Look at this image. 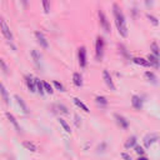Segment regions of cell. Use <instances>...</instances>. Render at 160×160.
<instances>
[{
	"label": "cell",
	"mask_w": 160,
	"mask_h": 160,
	"mask_svg": "<svg viewBox=\"0 0 160 160\" xmlns=\"http://www.w3.org/2000/svg\"><path fill=\"white\" fill-rule=\"evenodd\" d=\"M15 100H16L18 105L20 106V109L22 110V112H24V114H29V109H28V105L25 104L24 99H22L21 96H19V95H15Z\"/></svg>",
	"instance_id": "cell-13"
},
{
	"label": "cell",
	"mask_w": 160,
	"mask_h": 160,
	"mask_svg": "<svg viewBox=\"0 0 160 160\" xmlns=\"http://www.w3.org/2000/svg\"><path fill=\"white\" fill-rule=\"evenodd\" d=\"M148 19L152 22L154 26H158V25H159V21H158V19H156L155 16H152V15H148Z\"/></svg>",
	"instance_id": "cell-30"
},
{
	"label": "cell",
	"mask_w": 160,
	"mask_h": 160,
	"mask_svg": "<svg viewBox=\"0 0 160 160\" xmlns=\"http://www.w3.org/2000/svg\"><path fill=\"white\" fill-rule=\"evenodd\" d=\"M102 78H104L105 84H106L111 90H115L114 81H112V79H111V76H110V74H109V71H108V70H104V71H102Z\"/></svg>",
	"instance_id": "cell-8"
},
{
	"label": "cell",
	"mask_w": 160,
	"mask_h": 160,
	"mask_svg": "<svg viewBox=\"0 0 160 160\" xmlns=\"http://www.w3.org/2000/svg\"><path fill=\"white\" fill-rule=\"evenodd\" d=\"M35 36H36V40H38V42L40 44L41 48H44V49H48V48H49V42H48L45 35H44L41 31H36V32H35Z\"/></svg>",
	"instance_id": "cell-6"
},
{
	"label": "cell",
	"mask_w": 160,
	"mask_h": 160,
	"mask_svg": "<svg viewBox=\"0 0 160 160\" xmlns=\"http://www.w3.org/2000/svg\"><path fill=\"white\" fill-rule=\"evenodd\" d=\"M104 39L101 36H98L96 38V42H95V55H96V59L98 60H101L102 55H104Z\"/></svg>",
	"instance_id": "cell-2"
},
{
	"label": "cell",
	"mask_w": 160,
	"mask_h": 160,
	"mask_svg": "<svg viewBox=\"0 0 160 160\" xmlns=\"http://www.w3.org/2000/svg\"><path fill=\"white\" fill-rule=\"evenodd\" d=\"M22 146H24L25 149L30 150V151H36V150H38L36 145H35L34 142H31V141H22Z\"/></svg>",
	"instance_id": "cell-18"
},
{
	"label": "cell",
	"mask_w": 160,
	"mask_h": 160,
	"mask_svg": "<svg viewBox=\"0 0 160 160\" xmlns=\"http://www.w3.org/2000/svg\"><path fill=\"white\" fill-rule=\"evenodd\" d=\"M150 49H151V52L155 55V56H160V49H159V46H158V44L156 42H152L151 45H150Z\"/></svg>",
	"instance_id": "cell-23"
},
{
	"label": "cell",
	"mask_w": 160,
	"mask_h": 160,
	"mask_svg": "<svg viewBox=\"0 0 160 160\" xmlns=\"http://www.w3.org/2000/svg\"><path fill=\"white\" fill-rule=\"evenodd\" d=\"M58 108H59V110H60L62 114H69V111H68V109H66V106H65V105L59 104V105H58Z\"/></svg>",
	"instance_id": "cell-32"
},
{
	"label": "cell",
	"mask_w": 160,
	"mask_h": 160,
	"mask_svg": "<svg viewBox=\"0 0 160 160\" xmlns=\"http://www.w3.org/2000/svg\"><path fill=\"white\" fill-rule=\"evenodd\" d=\"M95 102H96L98 105H102V106L108 105V100H106V98H104V96H96V98H95Z\"/></svg>",
	"instance_id": "cell-24"
},
{
	"label": "cell",
	"mask_w": 160,
	"mask_h": 160,
	"mask_svg": "<svg viewBox=\"0 0 160 160\" xmlns=\"http://www.w3.org/2000/svg\"><path fill=\"white\" fill-rule=\"evenodd\" d=\"M0 94H1V96H2V100H4V102L6 104V105H9L10 104V98H9V92H8V90L5 89V86L0 82Z\"/></svg>",
	"instance_id": "cell-14"
},
{
	"label": "cell",
	"mask_w": 160,
	"mask_h": 160,
	"mask_svg": "<svg viewBox=\"0 0 160 160\" xmlns=\"http://www.w3.org/2000/svg\"><path fill=\"white\" fill-rule=\"evenodd\" d=\"M98 16H99V22H100V26L104 29V31H105V32H110V24H109V21H108L106 15L104 14V11H102V10H99Z\"/></svg>",
	"instance_id": "cell-3"
},
{
	"label": "cell",
	"mask_w": 160,
	"mask_h": 160,
	"mask_svg": "<svg viewBox=\"0 0 160 160\" xmlns=\"http://www.w3.org/2000/svg\"><path fill=\"white\" fill-rule=\"evenodd\" d=\"M152 1H154V0H144V2H145V5H146L148 8H150V6L152 5Z\"/></svg>",
	"instance_id": "cell-35"
},
{
	"label": "cell",
	"mask_w": 160,
	"mask_h": 160,
	"mask_svg": "<svg viewBox=\"0 0 160 160\" xmlns=\"http://www.w3.org/2000/svg\"><path fill=\"white\" fill-rule=\"evenodd\" d=\"M131 105L135 110H140L142 108V101H141V98L138 96V95H132L131 98Z\"/></svg>",
	"instance_id": "cell-11"
},
{
	"label": "cell",
	"mask_w": 160,
	"mask_h": 160,
	"mask_svg": "<svg viewBox=\"0 0 160 160\" xmlns=\"http://www.w3.org/2000/svg\"><path fill=\"white\" fill-rule=\"evenodd\" d=\"M112 12H114L115 24H116L119 34L122 38H126L128 36V28H126V24H125V18H124V14H122V11H121V9L118 4L112 5Z\"/></svg>",
	"instance_id": "cell-1"
},
{
	"label": "cell",
	"mask_w": 160,
	"mask_h": 160,
	"mask_svg": "<svg viewBox=\"0 0 160 160\" xmlns=\"http://www.w3.org/2000/svg\"><path fill=\"white\" fill-rule=\"evenodd\" d=\"M121 156H122V159H125V160H131V158H130L126 152H122V154H121Z\"/></svg>",
	"instance_id": "cell-36"
},
{
	"label": "cell",
	"mask_w": 160,
	"mask_h": 160,
	"mask_svg": "<svg viewBox=\"0 0 160 160\" xmlns=\"http://www.w3.org/2000/svg\"><path fill=\"white\" fill-rule=\"evenodd\" d=\"M132 61H134L135 64H138V65H141V66H150L149 61L145 60V59H142V58H134Z\"/></svg>",
	"instance_id": "cell-20"
},
{
	"label": "cell",
	"mask_w": 160,
	"mask_h": 160,
	"mask_svg": "<svg viewBox=\"0 0 160 160\" xmlns=\"http://www.w3.org/2000/svg\"><path fill=\"white\" fill-rule=\"evenodd\" d=\"M59 122H60V125L62 126V129H64L66 132H69V134L71 132V130H70V126L68 125V122H66L64 119H61V118H60V119H59Z\"/></svg>",
	"instance_id": "cell-25"
},
{
	"label": "cell",
	"mask_w": 160,
	"mask_h": 160,
	"mask_svg": "<svg viewBox=\"0 0 160 160\" xmlns=\"http://www.w3.org/2000/svg\"><path fill=\"white\" fill-rule=\"evenodd\" d=\"M6 115V118H8V120L12 124V126L15 128V130H16V132H21V128H20V125H19V122L16 121V119H15V116L12 115V114H10V112H6L5 114Z\"/></svg>",
	"instance_id": "cell-12"
},
{
	"label": "cell",
	"mask_w": 160,
	"mask_h": 160,
	"mask_svg": "<svg viewBox=\"0 0 160 160\" xmlns=\"http://www.w3.org/2000/svg\"><path fill=\"white\" fill-rule=\"evenodd\" d=\"M75 124H76V126L80 125V124H79V116H78V115H75Z\"/></svg>",
	"instance_id": "cell-37"
},
{
	"label": "cell",
	"mask_w": 160,
	"mask_h": 160,
	"mask_svg": "<svg viewBox=\"0 0 160 160\" xmlns=\"http://www.w3.org/2000/svg\"><path fill=\"white\" fill-rule=\"evenodd\" d=\"M35 86H36V91H38L40 95H44V94H45L44 85H42V82H41L39 79H35Z\"/></svg>",
	"instance_id": "cell-17"
},
{
	"label": "cell",
	"mask_w": 160,
	"mask_h": 160,
	"mask_svg": "<svg viewBox=\"0 0 160 160\" xmlns=\"http://www.w3.org/2000/svg\"><path fill=\"white\" fill-rule=\"evenodd\" d=\"M42 2V8H44V11L48 14L50 11V0H41Z\"/></svg>",
	"instance_id": "cell-28"
},
{
	"label": "cell",
	"mask_w": 160,
	"mask_h": 160,
	"mask_svg": "<svg viewBox=\"0 0 160 160\" xmlns=\"http://www.w3.org/2000/svg\"><path fill=\"white\" fill-rule=\"evenodd\" d=\"M31 58H32V60H34V62L40 68V59H41V56H40V54L36 51V50H32L31 51Z\"/></svg>",
	"instance_id": "cell-19"
},
{
	"label": "cell",
	"mask_w": 160,
	"mask_h": 160,
	"mask_svg": "<svg viewBox=\"0 0 160 160\" xmlns=\"http://www.w3.org/2000/svg\"><path fill=\"white\" fill-rule=\"evenodd\" d=\"M158 139H159L158 134H149V135H146L144 138V145H145V148H150Z\"/></svg>",
	"instance_id": "cell-7"
},
{
	"label": "cell",
	"mask_w": 160,
	"mask_h": 160,
	"mask_svg": "<svg viewBox=\"0 0 160 160\" xmlns=\"http://www.w3.org/2000/svg\"><path fill=\"white\" fill-rule=\"evenodd\" d=\"M78 60H79V65H80V68H85L86 66V49H85V46H80L79 49H78Z\"/></svg>",
	"instance_id": "cell-5"
},
{
	"label": "cell",
	"mask_w": 160,
	"mask_h": 160,
	"mask_svg": "<svg viewBox=\"0 0 160 160\" xmlns=\"http://www.w3.org/2000/svg\"><path fill=\"white\" fill-rule=\"evenodd\" d=\"M42 85H44V90H45V92H49V94H52V86L49 84V82H42Z\"/></svg>",
	"instance_id": "cell-29"
},
{
	"label": "cell",
	"mask_w": 160,
	"mask_h": 160,
	"mask_svg": "<svg viewBox=\"0 0 160 160\" xmlns=\"http://www.w3.org/2000/svg\"><path fill=\"white\" fill-rule=\"evenodd\" d=\"M135 151H136V154H139V155H142V154H144V149H142L141 146H135Z\"/></svg>",
	"instance_id": "cell-33"
},
{
	"label": "cell",
	"mask_w": 160,
	"mask_h": 160,
	"mask_svg": "<svg viewBox=\"0 0 160 160\" xmlns=\"http://www.w3.org/2000/svg\"><path fill=\"white\" fill-rule=\"evenodd\" d=\"M72 100H74V102H75V105H76L78 108L82 109V110H84L85 112H89V109H88V106H86V105H85V104H84L82 101H80V100H79L78 98H74Z\"/></svg>",
	"instance_id": "cell-21"
},
{
	"label": "cell",
	"mask_w": 160,
	"mask_h": 160,
	"mask_svg": "<svg viewBox=\"0 0 160 160\" xmlns=\"http://www.w3.org/2000/svg\"><path fill=\"white\" fill-rule=\"evenodd\" d=\"M138 160H149V159H148V158H145V156H141V155H140Z\"/></svg>",
	"instance_id": "cell-38"
},
{
	"label": "cell",
	"mask_w": 160,
	"mask_h": 160,
	"mask_svg": "<svg viewBox=\"0 0 160 160\" xmlns=\"http://www.w3.org/2000/svg\"><path fill=\"white\" fill-rule=\"evenodd\" d=\"M135 144H136V136H130V138L126 140V142H125V148H126V149L132 148V146H135Z\"/></svg>",
	"instance_id": "cell-22"
},
{
	"label": "cell",
	"mask_w": 160,
	"mask_h": 160,
	"mask_svg": "<svg viewBox=\"0 0 160 160\" xmlns=\"http://www.w3.org/2000/svg\"><path fill=\"white\" fill-rule=\"evenodd\" d=\"M115 120H116V122H118V125L120 128H122V129H128L129 128V121L124 116H121L119 114H115Z\"/></svg>",
	"instance_id": "cell-10"
},
{
	"label": "cell",
	"mask_w": 160,
	"mask_h": 160,
	"mask_svg": "<svg viewBox=\"0 0 160 160\" xmlns=\"http://www.w3.org/2000/svg\"><path fill=\"white\" fill-rule=\"evenodd\" d=\"M25 82H26V86L29 89V91L31 92H35L36 91V86H35V79L31 76V75H28L25 78Z\"/></svg>",
	"instance_id": "cell-9"
},
{
	"label": "cell",
	"mask_w": 160,
	"mask_h": 160,
	"mask_svg": "<svg viewBox=\"0 0 160 160\" xmlns=\"http://www.w3.org/2000/svg\"><path fill=\"white\" fill-rule=\"evenodd\" d=\"M52 85L58 89V90H60V91H65V89H64V86H62V84H60L59 81H54L52 82Z\"/></svg>",
	"instance_id": "cell-31"
},
{
	"label": "cell",
	"mask_w": 160,
	"mask_h": 160,
	"mask_svg": "<svg viewBox=\"0 0 160 160\" xmlns=\"http://www.w3.org/2000/svg\"><path fill=\"white\" fill-rule=\"evenodd\" d=\"M0 68H1V70H2L4 74H9V68H8L6 62L2 59H0Z\"/></svg>",
	"instance_id": "cell-27"
},
{
	"label": "cell",
	"mask_w": 160,
	"mask_h": 160,
	"mask_svg": "<svg viewBox=\"0 0 160 160\" xmlns=\"http://www.w3.org/2000/svg\"><path fill=\"white\" fill-rule=\"evenodd\" d=\"M145 76H146L151 82H154V84L156 82V76H155V74H154L152 71H146V72H145Z\"/></svg>",
	"instance_id": "cell-26"
},
{
	"label": "cell",
	"mask_w": 160,
	"mask_h": 160,
	"mask_svg": "<svg viewBox=\"0 0 160 160\" xmlns=\"http://www.w3.org/2000/svg\"><path fill=\"white\" fill-rule=\"evenodd\" d=\"M10 160H14V159H10Z\"/></svg>",
	"instance_id": "cell-40"
},
{
	"label": "cell",
	"mask_w": 160,
	"mask_h": 160,
	"mask_svg": "<svg viewBox=\"0 0 160 160\" xmlns=\"http://www.w3.org/2000/svg\"><path fill=\"white\" fill-rule=\"evenodd\" d=\"M0 30H1V32L5 36L6 40H9V41L12 40V34L10 31V28H9V25L6 24V21L4 19H0Z\"/></svg>",
	"instance_id": "cell-4"
},
{
	"label": "cell",
	"mask_w": 160,
	"mask_h": 160,
	"mask_svg": "<svg viewBox=\"0 0 160 160\" xmlns=\"http://www.w3.org/2000/svg\"><path fill=\"white\" fill-rule=\"evenodd\" d=\"M105 146H106V144H105V142H102V144H101V145L98 148V151H99V152H104V149H105Z\"/></svg>",
	"instance_id": "cell-34"
},
{
	"label": "cell",
	"mask_w": 160,
	"mask_h": 160,
	"mask_svg": "<svg viewBox=\"0 0 160 160\" xmlns=\"http://www.w3.org/2000/svg\"><path fill=\"white\" fill-rule=\"evenodd\" d=\"M21 2H22L24 6H28V0H21Z\"/></svg>",
	"instance_id": "cell-39"
},
{
	"label": "cell",
	"mask_w": 160,
	"mask_h": 160,
	"mask_svg": "<svg viewBox=\"0 0 160 160\" xmlns=\"http://www.w3.org/2000/svg\"><path fill=\"white\" fill-rule=\"evenodd\" d=\"M148 61L150 64V66H154V68H159L160 66V60L158 56H155L154 54H150L148 56Z\"/></svg>",
	"instance_id": "cell-15"
},
{
	"label": "cell",
	"mask_w": 160,
	"mask_h": 160,
	"mask_svg": "<svg viewBox=\"0 0 160 160\" xmlns=\"http://www.w3.org/2000/svg\"><path fill=\"white\" fill-rule=\"evenodd\" d=\"M72 82L78 88H80L82 85V78H81V75L79 72H74V75H72Z\"/></svg>",
	"instance_id": "cell-16"
}]
</instances>
